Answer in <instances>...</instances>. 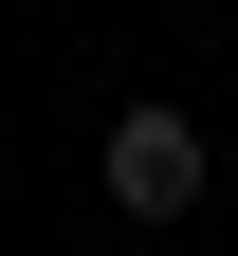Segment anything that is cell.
Segmentation results:
<instances>
[{"label":"cell","instance_id":"obj_1","mask_svg":"<svg viewBox=\"0 0 238 256\" xmlns=\"http://www.w3.org/2000/svg\"><path fill=\"white\" fill-rule=\"evenodd\" d=\"M110 202H128V220H183V202H201V128H183V110H128V128H110Z\"/></svg>","mask_w":238,"mask_h":256}]
</instances>
